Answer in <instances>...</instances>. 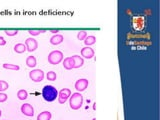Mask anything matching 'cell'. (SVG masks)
Returning <instances> with one entry per match:
<instances>
[{"label": "cell", "mask_w": 160, "mask_h": 120, "mask_svg": "<svg viewBox=\"0 0 160 120\" xmlns=\"http://www.w3.org/2000/svg\"><path fill=\"white\" fill-rule=\"evenodd\" d=\"M42 97L47 102H52L58 98V90L53 85H45L42 88Z\"/></svg>", "instance_id": "cell-1"}, {"label": "cell", "mask_w": 160, "mask_h": 120, "mask_svg": "<svg viewBox=\"0 0 160 120\" xmlns=\"http://www.w3.org/2000/svg\"><path fill=\"white\" fill-rule=\"evenodd\" d=\"M68 100H69V106L72 110H78L83 105V96L80 92L72 93Z\"/></svg>", "instance_id": "cell-2"}, {"label": "cell", "mask_w": 160, "mask_h": 120, "mask_svg": "<svg viewBox=\"0 0 160 120\" xmlns=\"http://www.w3.org/2000/svg\"><path fill=\"white\" fill-rule=\"evenodd\" d=\"M63 58H64V56H63V53H62V51H60V50H53L51 51L50 53L48 54V62L50 63V64L52 65H57V64H59L60 62L63 61Z\"/></svg>", "instance_id": "cell-3"}, {"label": "cell", "mask_w": 160, "mask_h": 120, "mask_svg": "<svg viewBox=\"0 0 160 120\" xmlns=\"http://www.w3.org/2000/svg\"><path fill=\"white\" fill-rule=\"evenodd\" d=\"M45 77L43 70L41 69H32L29 72V78L33 82H41Z\"/></svg>", "instance_id": "cell-4"}, {"label": "cell", "mask_w": 160, "mask_h": 120, "mask_svg": "<svg viewBox=\"0 0 160 120\" xmlns=\"http://www.w3.org/2000/svg\"><path fill=\"white\" fill-rule=\"evenodd\" d=\"M71 90L68 88H63L60 91H58V102L60 104H65L66 101L69 99V97L71 96Z\"/></svg>", "instance_id": "cell-5"}, {"label": "cell", "mask_w": 160, "mask_h": 120, "mask_svg": "<svg viewBox=\"0 0 160 120\" xmlns=\"http://www.w3.org/2000/svg\"><path fill=\"white\" fill-rule=\"evenodd\" d=\"M89 85V82L88 80L86 79V78H81V79H78L77 81L75 82L74 84V87L75 89L77 90V92H83L85 91V90L87 89V87H88Z\"/></svg>", "instance_id": "cell-6"}, {"label": "cell", "mask_w": 160, "mask_h": 120, "mask_svg": "<svg viewBox=\"0 0 160 120\" xmlns=\"http://www.w3.org/2000/svg\"><path fill=\"white\" fill-rule=\"evenodd\" d=\"M25 46H26V50L29 52H33L35 51L38 48V42L36 39H34L33 37H29L25 40Z\"/></svg>", "instance_id": "cell-7"}, {"label": "cell", "mask_w": 160, "mask_h": 120, "mask_svg": "<svg viewBox=\"0 0 160 120\" xmlns=\"http://www.w3.org/2000/svg\"><path fill=\"white\" fill-rule=\"evenodd\" d=\"M20 111L21 113L25 115V116H28V117H32L34 115V108L31 104L29 103H25V104H22L21 107H20Z\"/></svg>", "instance_id": "cell-8"}, {"label": "cell", "mask_w": 160, "mask_h": 120, "mask_svg": "<svg viewBox=\"0 0 160 120\" xmlns=\"http://www.w3.org/2000/svg\"><path fill=\"white\" fill-rule=\"evenodd\" d=\"M94 50L91 47L85 46L81 49V57L83 59H91L94 57Z\"/></svg>", "instance_id": "cell-9"}, {"label": "cell", "mask_w": 160, "mask_h": 120, "mask_svg": "<svg viewBox=\"0 0 160 120\" xmlns=\"http://www.w3.org/2000/svg\"><path fill=\"white\" fill-rule=\"evenodd\" d=\"M63 67L65 68L66 70H71L74 68V61L72 57H66L63 59Z\"/></svg>", "instance_id": "cell-10"}, {"label": "cell", "mask_w": 160, "mask_h": 120, "mask_svg": "<svg viewBox=\"0 0 160 120\" xmlns=\"http://www.w3.org/2000/svg\"><path fill=\"white\" fill-rule=\"evenodd\" d=\"M74 61V68H80L84 64V59H83L80 55H73L71 56Z\"/></svg>", "instance_id": "cell-11"}, {"label": "cell", "mask_w": 160, "mask_h": 120, "mask_svg": "<svg viewBox=\"0 0 160 120\" xmlns=\"http://www.w3.org/2000/svg\"><path fill=\"white\" fill-rule=\"evenodd\" d=\"M63 40H64L63 35H61V34H55V35H53L51 38H50V43L52 45H59V44H61L63 42Z\"/></svg>", "instance_id": "cell-12"}, {"label": "cell", "mask_w": 160, "mask_h": 120, "mask_svg": "<svg viewBox=\"0 0 160 120\" xmlns=\"http://www.w3.org/2000/svg\"><path fill=\"white\" fill-rule=\"evenodd\" d=\"M26 65H27L29 68H35V66L37 65V60L35 58V56L30 55L26 58Z\"/></svg>", "instance_id": "cell-13"}, {"label": "cell", "mask_w": 160, "mask_h": 120, "mask_svg": "<svg viewBox=\"0 0 160 120\" xmlns=\"http://www.w3.org/2000/svg\"><path fill=\"white\" fill-rule=\"evenodd\" d=\"M52 114L50 111H43L38 114L36 120H51Z\"/></svg>", "instance_id": "cell-14"}, {"label": "cell", "mask_w": 160, "mask_h": 120, "mask_svg": "<svg viewBox=\"0 0 160 120\" xmlns=\"http://www.w3.org/2000/svg\"><path fill=\"white\" fill-rule=\"evenodd\" d=\"M13 49H14L15 53H18V54H22V53H24L25 51H27V50H26L25 44H23V43H17V44H15L14 47H13Z\"/></svg>", "instance_id": "cell-15"}, {"label": "cell", "mask_w": 160, "mask_h": 120, "mask_svg": "<svg viewBox=\"0 0 160 120\" xmlns=\"http://www.w3.org/2000/svg\"><path fill=\"white\" fill-rule=\"evenodd\" d=\"M84 43H85L86 46L90 47L91 45L96 43V37H95L94 35H87V37L84 39Z\"/></svg>", "instance_id": "cell-16"}, {"label": "cell", "mask_w": 160, "mask_h": 120, "mask_svg": "<svg viewBox=\"0 0 160 120\" xmlns=\"http://www.w3.org/2000/svg\"><path fill=\"white\" fill-rule=\"evenodd\" d=\"M17 98L19 100H26L28 98V92L25 89H20L17 92Z\"/></svg>", "instance_id": "cell-17"}, {"label": "cell", "mask_w": 160, "mask_h": 120, "mask_svg": "<svg viewBox=\"0 0 160 120\" xmlns=\"http://www.w3.org/2000/svg\"><path fill=\"white\" fill-rule=\"evenodd\" d=\"M3 68L7 69V70H14V71H17L20 69V66L17 65V64H10V63H4L2 65Z\"/></svg>", "instance_id": "cell-18"}, {"label": "cell", "mask_w": 160, "mask_h": 120, "mask_svg": "<svg viewBox=\"0 0 160 120\" xmlns=\"http://www.w3.org/2000/svg\"><path fill=\"white\" fill-rule=\"evenodd\" d=\"M45 32H46V29H29L28 30V33L32 37L37 36V35H39L40 33H45Z\"/></svg>", "instance_id": "cell-19"}, {"label": "cell", "mask_w": 160, "mask_h": 120, "mask_svg": "<svg viewBox=\"0 0 160 120\" xmlns=\"http://www.w3.org/2000/svg\"><path fill=\"white\" fill-rule=\"evenodd\" d=\"M46 78L49 81H55L56 78H57L56 72H54V71H49V72H47V74H46Z\"/></svg>", "instance_id": "cell-20"}, {"label": "cell", "mask_w": 160, "mask_h": 120, "mask_svg": "<svg viewBox=\"0 0 160 120\" xmlns=\"http://www.w3.org/2000/svg\"><path fill=\"white\" fill-rule=\"evenodd\" d=\"M5 34L7 36H15L18 34V29H5L4 30Z\"/></svg>", "instance_id": "cell-21"}, {"label": "cell", "mask_w": 160, "mask_h": 120, "mask_svg": "<svg viewBox=\"0 0 160 120\" xmlns=\"http://www.w3.org/2000/svg\"><path fill=\"white\" fill-rule=\"evenodd\" d=\"M9 88V84L4 80H0V92L5 91Z\"/></svg>", "instance_id": "cell-22"}, {"label": "cell", "mask_w": 160, "mask_h": 120, "mask_svg": "<svg viewBox=\"0 0 160 120\" xmlns=\"http://www.w3.org/2000/svg\"><path fill=\"white\" fill-rule=\"evenodd\" d=\"M87 37V32L85 31V30H80V31L77 33V39L78 40H83L84 41V39Z\"/></svg>", "instance_id": "cell-23"}, {"label": "cell", "mask_w": 160, "mask_h": 120, "mask_svg": "<svg viewBox=\"0 0 160 120\" xmlns=\"http://www.w3.org/2000/svg\"><path fill=\"white\" fill-rule=\"evenodd\" d=\"M7 98H8V95H7L6 93H4V92H0V103L5 102V101L7 100Z\"/></svg>", "instance_id": "cell-24"}, {"label": "cell", "mask_w": 160, "mask_h": 120, "mask_svg": "<svg viewBox=\"0 0 160 120\" xmlns=\"http://www.w3.org/2000/svg\"><path fill=\"white\" fill-rule=\"evenodd\" d=\"M6 44V40L4 39L3 36H0V46H4Z\"/></svg>", "instance_id": "cell-25"}, {"label": "cell", "mask_w": 160, "mask_h": 120, "mask_svg": "<svg viewBox=\"0 0 160 120\" xmlns=\"http://www.w3.org/2000/svg\"><path fill=\"white\" fill-rule=\"evenodd\" d=\"M49 31L55 35V34H58V32L60 31V29H49Z\"/></svg>", "instance_id": "cell-26"}, {"label": "cell", "mask_w": 160, "mask_h": 120, "mask_svg": "<svg viewBox=\"0 0 160 120\" xmlns=\"http://www.w3.org/2000/svg\"><path fill=\"white\" fill-rule=\"evenodd\" d=\"M1 115H2V111H1V109H0V117H1Z\"/></svg>", "instance_id": "cell-27"}, {"label": "cell", "mask_w": 160, "mask_h": 120, "mask_svg": "<svg viewBox=\"0 0 160 120\" xmlns=\"http://www.w3.org/2000/svg\"><path fill=\"white\" fill-rule=\"evenodd\" d=\"M92 120H96V119H95V118H93V119H92Z\"/></svg>", "instance_id": "cell-28"}]
</instances>
